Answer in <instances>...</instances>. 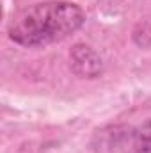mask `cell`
I'll return each instance as SVG.
<instances>
[{
  "instance_id": "obj_1",
  "label": "cell",
  "mask_w": 151,
  "mask_h": 153,
  "mask_svg": "<svg viewBox=\"0 0 151 153\" xmlns=\"http://www.w3.org/2000/svg\"><path fill=\"white\" fill-rule=\"evenodd\" d=\"M85 22L80 5L62 0L41 2L20 11L9 23L7 34L21 46H44L66 39Z\"/></svg>"
},
{
  "instance_id": "obj_2",
  "label": "cell",
  "mask_w": 151,
  "mask_h": 153,
  "mask_svg": "<svg viewBox=\"0 0 151 153\" xmlns=\"http://www.w3.org/2000/svg\"><path fill=\"white\" fill-rule=\"evenodd\" d=\"M110 150L112 153H151V117L115 132L110 141Z\"/></svg>"
},
{
  "instance_id": "obj_3",
  "label": "cell",
  "mask_w": 151,
  "mask_h": 153,
  "mask_svg": "<svg viewBox=\"0 0 151 153\" xmlns=\"http://www.w3.org/2000/svg\"><path fill=\"white\" fill-rule=\"evenodd\" d=\"M70 59H71V68L78 76L84 78H94L101 73L103 70V62L101 57L87 45L78 43L71 48L70 52Z\"/></svg>"
}]
</instances>
